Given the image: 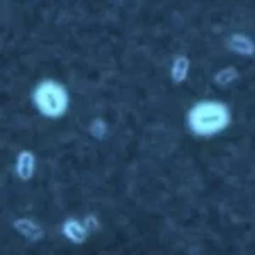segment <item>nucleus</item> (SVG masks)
Instances as JSON below:
<instances>
[{
    "label": "nucleus",
    "mask_w": 255,
    "mask_h": 255,
    "mask_svg": "<svg viewBox=\"0 0 255 255\" xmlns=\"http://www.w3.org/2000/svg\"><path fill=\"white\" fill-rule=\"evenodd\" d=\"M187 123L197 136H213L230 125V111L218 101H201L189 111Z\"/></svg>",
    "instance_id": "nucleus-1"
},
{
    "label": "nucleus",
    "mask_w": 255,
    "mask_h": 255,
    "mask_svg": "<svg viewBox=\"0 0 255 255\" xmlns=\"http://www.w3.org/2000/svg\"><path fill=\"white\" fill-rule=\"evenodd\" d=\"M34 106L43 116L56 119L61 118L68 109L70 99L67 89L55 80H44L41 82L32 94Z\"/></svg>",
    "instance_id": "nucleus-2"
},
{
    "label": "nucleus",
    "mask_w": 255,
    "mask_h": 255,
    "mask_svg": "<svg viewBox=\"0 0 255 255\" xmlns=\"http://www.w3.org/2000/svg\"><path fill=\"white\" fill-rule=\"evenodd\" d=\"M36 172V157L34 153L29 150H24L17 155V160H15V174L20 180L27 182V180L32 179Z\"/></svg>",
    "instance_id": "nucleus-3"
},
{
    "label": "nucleus",
    "mask_w": 255,
    "mask_h": 255,
    "mask_svg": "<svg viewBox=\"0 0 255 255\" xmlns=\"http://www.w3.org/2000/svg\"><path fill=\"white\" fill-rule=\"evenodd\" d=\"M12 226H14L15 232H17L19 235H22L27 242H39L44 238V230L41 228L38 223L27 220V218H19V220H15L14 223H12Z\"/></svg>",
    "instance_id": "nucleus-4"
},
{
    "label": "nucleus",
    "mask_w": 255,
    "mask_h": 255,
    "mask_svg": "<svg viewBox=\"0 0 255 255\" xmlns=\"http://www.w3.org/2000/svg\"><path fill=\"white\" fill-rule=\"evenodd\" d=\"M61 233H63L65 238H68L72 244L75 245H82L85 240H87L89 230L85 225H82L80 221L77 220H67L61 226Z\"/></svg>",
    "instance_id": "nucleus-5"
},
{
    "label": "nucleus",
    "mask_w": 255,
    "mask_h": 255,
    "mask_svg": "<svg viewBox=\"0 0 255 255\" xmlns=\"http://www.w3.org/2000/svg\"><path fill=\"white\" fill-rule=\"evenodd\" d=\"M228 48L242 56H254L255 55V43L245 34H233L228 38Z\"/></svg>",
    "instance_id": "nucleus-6"
},
{
    "label": "nucleus",
    "mask_w": 255,
    "mask_h": 255,
    "mask_svg": "<svg viewBox=\"0 0 255 255\" xmlns=\"http://www.w3.org/2000/svg\"><path fill=\"white\" fill-rule=\"evenodd\" d=\"M189 67H191V61L186 56H177L170 67V77L175 84H182L184 80L187 79L189 73Z\"/></svg>",
    "instance_id": "nucleus-7"
},
{
    "label": "nucleus",
    "mask_w": 255,
    "mask_h": 255,
    "mask_svg": "<svg viewBox=\"0 0 255 255\" xmlns=\"http://www.w3.org/2000/svg\"><path fill=\"white\" fill-rule=\"evenodd\" d=\"M237 80H238V70L235 67L223 68L215 75V82L220 87H228V85H232Z\"/></svg>",
    "instance_id": "nucleus-8"
},
{
    "label": "nucleus",
    "mask_w": 255,
    "mask_h": 255,
    "mask_svg": "<svg viewBox=\"0 0 255 255\" xmlns=\"http://www.w3.org/2000/svg\"><path fill=\"white\" fill-rule=\"evenodd\" d=\"M89 131L96 139H102L106 134H108V125H106L102 119H94V121L90 123V126H89Z\"/></svg>",
    "instance_id": "nucleus-9"
},
{
    "label": "nucleus",
    "mask_w": 255,
    "mask_h": 255,
    "mask_svg": "<svg viewBox=\"0 0 255 255\" xmlns=\"http://www.w3.org/2000/svg\"><path fill=\"white\" fill-rule=\"evenodd\" d=\"M84 223H85V226H87L89 232H96V230H99V226H101V225H99V221H97V218L92 216V215L85 218Z\"/></svg>",
    "instance_id": "nucleus-10"
}]
</instances>
